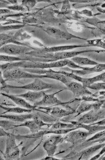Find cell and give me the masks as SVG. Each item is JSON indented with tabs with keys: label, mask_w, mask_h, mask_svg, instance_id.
<instances>
[{
	"label": "cell",
	"mask_w": 105,
	"mask_h": 160,
	"mask_svg": "<svg viewBox=\"0 0 105 160\" xmlns=\"http://www.w3.org/2000/svg\"><path fill=\"white\" fill-rule=\"evenodd\" d=\"M67 62L66 60L43 62L33 61H22L12 62H7L0 65V69L2 71H7L15 68L23 69H50L51 68H63L66 66Z\"/></svg>",
	"instance_id": "1"
},
{
	"label": "cell",
	"mask_w": 105,
	"mask_h": 160,
	"mask_svg": "<svg viewBox=\"0 0 105 160\" xmlns=\"http://www.w3.org/2000/svg\"><path fill=\"white\" fill-rule=\"evenodd\" d=\"M64 89L61 90L60 91L57 92L53 93L51 94H44L41 100L36 103L33 104L34 106L36 107H48L59 106H62L65 108L66 109L71 111H75V110L69 106V104L72 103L76 101H79L81 100L79 98H74L73 100H71L70 101L67 102H63L59 100L55 96L56 94L63 91Z\"/></svg>",
	"instance_id": "2"
},
{
	"label": "cell",
	"mask_w": 105,
	"mask_h": 160,
	"mask_svg": "<svg viewBox=\"0 0 105 160\" xmlns=\"http://www.w3.org/2000/svg\"><path fill=\"white\" fill-rule=\"evenodd\" d=\"M3 78L6 82L27 78H47L45 75H38L30 73L21 68H15L3 71Z\"/></svg>",
	"instance_id": "3"
},
{
	"label": "cell",
	"mask_w": 105,
	"mask_h": 160,
	"mask_svg": "<svg viewBox=\"0 0 105 160\" xmlns=\"http://www.w3.org/2000/svg\"><path fill=\"white\" fill-rule=\"evenodd\" d=\"M58 88L56 85L49 83L43 82L41 78L34 79L33 82L29 84L21 86L10 85L7 84L3 88L8 89H22L31 91H43L47 89H53Z\"/></svg>",
	"instance_id": "4"
},
{
	"label": "cell",
	"mask_w": 105,
	"mask_h": 160,
	"mask_svg": "<svg viewBox=\"0 0 105 160\" xmlns=\"http://www.w3.org/2000/svg\"><path fill=\"white\" fill-rule=\"evenodd\" d=\"M35 49L33 47L30 46L9 43L5 45L0 48V54L16 56L28 54Z\"/></svg>",
	"instance_id": "5"
},
{
	"label": "cell",
	"mask_w": 105,
	"mask_h": 160,
	"mask_svg": "<svg viewBox=\"0 0 105 160\" xmlns=\"http://www.w3.org/2000/svg\"><path fill=\"white\" fill-rule=\"evenodd\" d=\"M7 137L4 158L6 160H19L20 159V151L17 145L14 134L10 133Z\"/></svg>",
	"instance_id": "6"
},
{
	"label": "cell",
	"mask_w": 105,
	"mask_h": 160,
	"mask_svg": "<svg viewBox=\"0 0 105 160\" xmlns=\"http://www.w3.org/2000/svg\"><path fill=\"white\" fill-rule=\"evenodd\" d=\"M33 112L34 113V116L33 119L28 120L20 124H17L15 126V128L20 127H26L29 128L31 133H35L45 130L43 128L45 127H47L48 128H49L52 125V124L45 123L40 119L38 118L36 112H35L34 110Z\"/></svg>",
	"instance_id": "7"
},
{
	"label": "cell",
	"mask_w": 105,
	"mask_h": 160,
	"mask_svg": "<svg viewBox=\"0 0 105 160\" xmlns=\"http://www.w3.org/2000/svg\"><path fill=\"white\" fill-rule=\"evenodd\" d=\"M100 51L94 50H86L78 51L61 52L53 53H46V59H49L51 62L59 61V60H66L69 58H72L76 57L79 54L89 52H99Z\"/></svg>",
	"instance_id": "8"
},
{
	"label": "cell",
	"mask_w": 105,
	"mask_h": 160,
	"mask_svg": "<svg viewBox=\"0 0 105 160\" xmlns=\"http://www.w3.org/2000/svg\"><path fill=\"white\" fill-rule=\"evenodd\" d=\"M105 118V108L103 110L95 111L91 110L83 115L77 121L83 124H90L98 122L99 120Z\"/></svg>",
	"instance_id": "9"
},
{
	"label": "cell",
	"mask_w": 105,
	"mask_h": 160,
	"mask_svg": "<svg viewBox=\"0 0 105 160\" xmlns=\"http://www.w3.org/2000/svg\"><path fill=\"white\" fill-rule=\"evenodd\" d=\"M63 137L61 134H55L52 136L44 142L43 148L49 156H54L56 152L59 144L63 142Z\"/></svg>",
	"instance_id": "10"
},
{
	"label": "cell",
	"mask_w": 105,
	"mask_h": 160,
	"mask_svg": "<svg viewBox=\"0 0 105 160\" xmlns=\"http://www.w3.org/2000/svg\"><path fill=\"white\" fill-rule=\"evenodd\" d=\"M105 69V64L98 63V65H95V66L92 68L86 67L83 70H75L69 68L68 67H63L60 68V70L62 71H66V72H72L74 74L78 75V76H81L85 75L90 74L102 72Z\"/></svg>",
	"instance_id": "11"
},
{
	"label": "cell",
	"mask_w": 105,
	"mask_h": 160,
	"mask_svg": "<svg viewBox=\"0 0 105 160\" xmlns=\"http://www.w3.org/2000/svg\"><path fill=\"white\" fill-rule=\"evenodd\" d=\"M36 108L44 111L57 119L73 114L75 112V111H69L67 109L62 108L58 106L48 107H39Z\"/></svg>",
	"instance_id": "12"
},
{
	"label": "cell",
	"mask_w": 105,
	"mask_h": 160,
	"mask_svg": "<svg viewBox=\"0 0 105 160\" xmlns=\"http://www.w3.org/2000/svg\"><path fill=\"white\" fill-rule=\"evenodd\" d=\"M65 85L67 87V89L73 93L74 97L76 98L83 96L92 95L93 94L87 88L84 87L82 83L72 81Z\"/></svg>",
	"instance_id": "13"
},
{
	"label": "cell",
	"mask_w": 105,
	"mask_h": 160,
	"mask_svg": "<svg viewBox=\"0 0 105 160\" xmlns=\"http://www.w3.org/2000/svg\"><path fill=\"white\" fill-rule=\"evenodd\" d=\"M91 133L88 132L83 131H72L67 133L64 137V141H66L73 144L78 143L86 139L89 136L91 135Z\"/></svg>",
	"instance_id": "14"
},
{
	"label": "cell",
	"mask_w": 105,
	"mask_h": 160,
	"mask_svg": "<svg viewBox=\"0 0 105 160\" xmlns=\"http://www.w3.org/2000/svg\"><path fill=\"white\" fill-rule=\"evenodd\" d=\"M43 31L50 36L56 38L64 39L67 40L72 38H78L79 39L84 40L85 39L78 37L70 33L69 32H65L60 29L53 27H46L43 29Z\"/></svg>",
	"instance_id": "15"
},
{
	"label": "cell",
	"mask_w": 105,
	"mask_h": 160,
	"mask_svg": "<svg viewBox=\"0 0 105 160\" xmlns=\"http://www.w3.org/2000/svg\"><path fill=\"white\" fill-rule=\"evenodd\" d=\"M39 73L40 75H45L47 78L60 81L65 85L72 81L71 79L61 74L58 73L56 71H54L51 69L49 70H40Z\"/></svg>",
	"instance_id": "16"
},
{
	"label": "cell",
	"mask_w": 105,
	"mask_h": 160,
	"mask_svg": "<svg viewBox=\"0 0 105 160\" xmlns=\"http://www.w3.org/2000/svg\"><path fill=\"white\" fill-rule=\"evenodd\" d=\"M34 116L33 111L30 113L20 114H0V118L8 119L12 121V122H19V123H23L28 120L32 119Z\"/></svg>",
	"instance_id": "17"
},
{
	"label": "cell",
	"mask_w": 105,
	"mask_h": 160,
	"mask_svg": "<svg viewBox=\"0 0 105 160\" xmlns=\"http://www.w3.org/2000/svg\"><path fill=\"white\" fill-rule=\"evenodd\" d=\"M68 123H72L75 127L77 129L79 128H83L88 131L87 132L91 133L92 134H95L101 131L104 130L105 126H99L97 125H92L83 124L79 123L77 121H65Z\"/></svg>",
	"instance_id": "18"
},
{
	"label": "cell",
	"mask_w": 105,
	"mask_h": 160,
	"mask_svg": "<svg viewBox=\"0 0 105 160\" xmlns=\"http://www.w3.org/2000/svg\"><path fill=\"white\" fill-rule=\"evenodd\" d=\"M90 46L87 44L83 45H64L56 46L51 47H45V48L41 49L40 52L44 53H53L58 52H64V51L68 50L70 49H74V48H79V47H90Z\"/></svg>",
	"instance_id": "19"
},
{
	"label": "cell",
	"mask_w": 105,
	"mask_h": 160,
	"mask_svg": "<svg viewBox=\"0 0 105 160\" xmlns=\"http://www.w3.org/2000/svg\"><path fill=\"white\" fill-rule=\"evenodd\" d=\"M45 94V92L44 91L39 92L29 91L25 94L16 95L23 98L26 101L30 102L34 104L40 101Z\"/></svg>",
	"instance_id": "20"
},
{
	"label": "cell",
	"mask_w": 105,
	"mask_h": 160,
	"mask_svg": "<svg viewBox=\"0 0 105 160\" xmlns=\"http://www.w3.org/2000/svg\"><path fill=\"white\" fill-rule=\"evenodd\" d=\"M0 94L9 98L16 105H18L20 107L28 109H35L36 108V107L28 102L23 98L17 96L16 95H11L4 93H0Z\"/></svg>",
	"instance_id": "21"
},
{
	"label": "cell",
	"mask_w": 105,
	"mask_h": 160,
	"mask_svg": "<svg viewBox=\"0 0 105 160\" xmlns=\"http://www.w3.org/2000/svg\"><path fill=\"white\" fill-rule=\"evenodd\" d=\"M105 145V143H101L84 149L80 153L76 154V156L78 157L77 159H88L96 151L104 147Z\"/></svg>",
	"instance_id": "22"
},
{
	"label": "cell",
	"mask_w": 105,
	"mask_h": 160,
	"mask_svg": "<svg viewBox=\"0 0 105 160\" xmlns=\"http://www.w3.org/2000/svg\"><path fill=\"white\" fill-rule=\"evenodd\" d=\"M0 108L4 110L5 112L1 113L4 114L7 113H13L20 114L26 113H30L34 111V109H28L20 107H7L0 105Z\"/></svg>",
	"instance_id": "23"
},
{
	"label": "cell",
	"mask_w": 105,
	"mask_h": 160,
	"mask_svg": "<svg viewBox=\"0 0 105 160\" xmlns=\"http://www.w3.org/2000/svg\"><path fill=\"white\" fill-rule=\"evenodd\" d=\"M105 72L101 74L95 76V77L90 78H83L82 83L85 87H87L88 86L91 85L93 83H96L100 81H102L105 82Z\"/></svg>",
	"instance_id": "24"
},
{
	"label": "cell",
	"mask_w": 105,
	"mask_h": 160,
	"mask_svg": "<svg viewBox=\"0 0 105 160\" xmlns=\"http://www.w3.org/2000/svg\"><path fill=\"white\" fill-rule=\"evenodd\" d=\"M71 60L75 63L77 65L81 66H85V65H96L98 64L93 60H91L87 58L83 57H75L71 58Z\"/></svg>",
	"instance_id": "25"
},
{
	"label": "cell",
	"mask_w": 105,
	"mask_h": 160,
	"mask_svg": "<svg viewBox=\"0 0 105 160\" xmlns=\"http://www.w3.org/2000/svg\"><path fill=\"white\" fill-rule=\"evenodd\" d=\"M12 20H7V23L0 24V33H3L8 31L12 30L21 29L25 27L24 24H18V25H10L9 23H13Z\"/></svg>",
	"instance_id": "26"
},
{
	"label": "cell",
	"mask_w": 105,
	"mask_h": 160,
	"mask_svg": "<svg viewBox=\"0 0 105 160\" xmlns=\"http://www.w3.org/2000/svg\"><path fill=\"white\" fill-rule=\"evenodd\" d=\"M93 109V103H89L87 102L83 101L78 106V108L76 109L74 114L75 115L74 117H78L82 114L87 112Z\"/></svg>",
	"instance_id": "27"
},
{
	"label": "cell",
	"mask_w": 105,
	"mask_h": 160,
	"mask_svg": "<svg viewBox=\"0 0 105 160\" xmlns=\"http://www.w3.org/2000/svg\"><path fill=\"white\" fill-rule=\"evenodd\" d=\"M76 128L74 125L71 123H64L57 120L55 123H53L50 126V130H55L69 129V128Z\"/></svg>",
	"instance_id": "28"
},
{
	"label": "cell",
	"mask_w": 105,
	"mask_h": 160,
	"mask_svg": "<svg viewBox=\"0 0 105 160\" xmlns=\"http://www.w3.org/2000/svg\"><path fill=\"white\" fill-rule=\"evenodd\" d=\"M17 124L16 122H12L10 120H0V127L3 128L6 131L15 128V126Z\"/></svg>",
	"instance_id": "29"
},
{
	"label": "cell",
	"mask_w": 105,
	"mask_h": 160,
	"mask_svg": "<svg viewBox=\"0 0 105 160\" xmlns=\"http://www.w3.org/2000/svg\"><path fill=\"white\" fill-rule=\"evenodd\" d=\"M88 44L90 46L100 47L105 49V40L102 39H96L95 40H87Z\"/></svg>",
	"instance_id": "30"
},
{
	"label": "cell",
	"mask_w": 105,
	"mask_h": 160,
	"mask_svg": "<svg viewBox=\"0 0 105 160\" xmlns=\"http://www.w3.org/2000/svg\"><path fill=\"white\" fill-rule=\"evenodd\" d=\"M57 72L58 73L63 75L64 76H66V77L71 79L72 80H75L76 81L80 82V83H82L83 77H81V76H78V75L72 73V72H66V71H57Z\"/></svg>",
	"instance_id": "31"
},
{
	"label": "cell",
	"mask_w": 105,
	"mask_h": 160,
	"mask_svg": "<svg viewBox=\"0 0 105 160\" xmlns=\"http://www.w3.org/2000/svg\"><path fill=\"white\" fill-rule=\"evenodd\" d=\"M88 88L96 91L105 90V82H96L93 83V84L88 86L87 87Z\"/></svg>",
	"instance_id": "32"
},
{
	"label": "cell",
	"mask_w": 105,
	"mask_h": 160,
	"mask_svg": "<svg viewBox=\"0 0 105 160\" xmlns=\"http://www.w3.org/2000/svg\"><path fill=\"white\" fill-rule=\"evenodd\" d=\"M1 95L2 98L0 99V105L7 107L16 106V105L10 99L4 96Z\"/></svg>",
	"instance_id": "33"
},
{
	"label": "cell",
	"mask_w": 105,
	"mask_h": 160,
	"mask_svg": "<svg viewBox=\"0 0 105 160\" xmlns=\"http://www.w3.org/2000/svg\"><path fill=\"white\" fill-rule=\"evenodd\" d=\"M37 3L36 1H22L21 5L29 11L33 8Z\"/></svg>",
	"instance_id": "34"
},
{
	"label": "cell",
	"mask_w": 105,
	"mask_h": 160,
	"mask_svg": "<svg viewBox=\"0 0 105 160\" xmlns=\"http://www.w3.org/2000/svg\"><path fill=\"white\" fill-rule=\"evenodd\" d=\"M67 63L66 65L67 67L72 69H75V70H83L86 67H83L79 66L76 64L75 63L73 62L70 59H67Z\"/></svg>",
	"instance_id": "35"
},
{
	"label": "cell",
	"mask_w": 105,
	"mask_h": 160,
	"mask_svg": "<svg viewBox=\"0 0 105 160\" xmlns=\"http://www.w3.org/2000/svg\"><path fill=\"white\" fill-rule=\"evenodd\" d=\"M105 130H104L101 131L99 132H98L95 133V135L91 137V138L87 139L86 141V142H93L95 141V140H97V139H99L100 138H103V137L105 136Z\"/></svg>",
	"instance_id": "36"
},
{
	"label": "cell",
	"mask_w": 105,
	"mask_h": 160,
	"mask_svg": "<svg viewBox=\"0 0 105 160\" xmlns=\"http://www.w3.org/2000/svg\"><path fill=\"white\" fill-rule=\"evenodd\" d=\"M7 9L10 10L11 11H14L24 12L26 10V8L23 7L22 6L19 5H9L7 7Z\"/></svg>",
	"instance_id": "37"
},
{
	"label": "cell",
	"mask_w": 105,
	"mask_h": 160,
	"mask_svg": "<svg viewBox=\"0 0 105 160\" xmlns=\"http://www.w3.org/2000/svg\"><path fill=\"white\" fill-rule=\"evenodd\" d=\"M14 35L12 33H7L3 32L0 33V42H5L12 38Z\"/></svg>",
	"instance_id": "38"
},
{
	"label": "cell",
	"mask_w": 105,
	"mask_h": 160,
	"mask_svg": "<svg viewBox=\"0 0 105 160\" xmlns=\"http://www.w3.org/2000/svg\"><path fill=\"white\" fill-rule=\"evenodd\" d=\"M13 12L7 8H0V15H6L12 14Z\"/></svg>",
	"instance_id": "39"
},
{
	"label": "cell",
	"mask_w": 105,
	"mask_h": 160,
	"mask_svg": "<svg viewBox=\"0 0 105 160\" xmlns=\"http://www.w3.org/2000/svg\"><path fill=\"white\" fill-rule=\"evenodd\" d=\"M105 152V146L103 147L102 148H101V151H100L99 152H98V154L95 155V156H94V157L90 159V160H98L99 158H100V157H101V156H102L103 154H104Z\"/></svg>",
	"instance_id": "40"
},
{
	"label": "cell",
	"mask_w": 105,
	"mask_h": 160,
	"mask_svg": "<svg viewBox=\"0 0 105 160\" xmlns=\"http://www.w3.org/2000/svg\"><path fill=\"white\" fill-rule=\"evenodd\" d=\"M0 83L3 86V88L5 87L7 84L3 78V72L1 70H0Z\"/></svg>",
	"instance_id": "41"
},
{
	"label": "cell",
	"mask_w": 105,
	"mask_h": 160,
	"mask_svg": "<svg viewBox=\"0 0 105 160\" xmlns=\"http://www.w3.org/2000/svg\"><path fill=\"white\" fill-rule=\"evenodd\" d=\"M10 4L8 1H0V8H7Z\"/></svg>",
	"instance_id": "42"
},
{
	"label": "cell",
	"mask_w": 105,
	"mask_h": 160,
	"mask_svg": "<svg viewBox=\"0 0 105 160\" xmlns=\"http://www.w3.org/2000/svg\"><path fill=\"white\" fill-rule=\"evenodd\" d=\"M18 14H10V15H0V22H2L7 21V18L12 16H17Z\"/></svg>",
	"instance_id": "43"
},
{
	"label": "cell",
	"mask_w": 105,
	"mask_h": 160,
	"mask_svg": "<svg viewBox=\"0 0 105 160\" xmlns=\"http://www.w3.org/2000/svg\"><path fill=\"white\" fill-rule=\"evenodd\" d=\"M70 10L69 3L68 1H66L64 2L63 6L62 8V11H68Z\"/></svg>",
	"instance_id": "44"
},
{
	"label": "cell",
	"mask_w": 105,
	"mask_h": 160,
	"mask_svg": "<svg viewBox=\"0 0 105 160\" xmlns=\"http://www.w3.org/2000/svg\"><path fill=\"white\" fill-rule=\"evenodd\" d=\"M10 133L6 131L2 127H0V137H7L10 134Z\"/></svg>",
	"instance_id": "45"
},
{
	"label": "cell",
	"mask_w": 105,
	"mask_h": 160,
	"mask_svg": "<svg viewBox=\"0 0 105 160\" xmlns=\"http://www.w3.org/2000/svg\"><path fill=\"white\" fill-rule=\"evenodd\" d=\"M41 160H61V159H59L54 157V156H47L46 157L41 159Z\"/></svg>",
	"instance_id": "46"
},
{
	"label": "cell",
	"mask_w": 105,
	"mask_h": 160,
	"mask_svg": "<svg viewBox=\"0 0 105 160\" xmlns=\"http://www.w3.org/2000/svg\"><path fill=\"white\" fill-rule=\"evenodd\" d=\"M9 3L13 5H17L18 1H8Z\"/></svg>",
	"instance_id": "47"
}]
</instances>
